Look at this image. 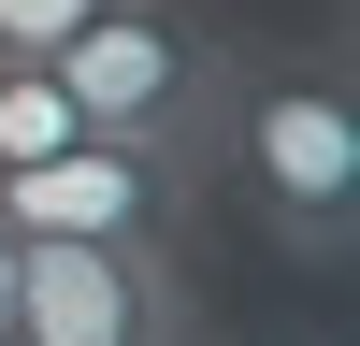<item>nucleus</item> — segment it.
I'll use <instances>...</instances> for the list:
<instances>
[{
  "instance_id": "1",
  "label": "nucleus",
  "mask_w": 360,
  "mask_h": 346,
  "mask_svg": "<svg viewBox=\"0 0 360 346\" xmlns=\"http://www.w3.org/2000/svg\"><path fill=\"white\" fill-rule=\"evenodd\" d=\"M288 260L360 274V58L303 44V58H245V115H231V159Z\"/></svg>"
},
{
  "instance_id": "2",
  "label": "nucleus",
  "mask_w": 360,
  "mask_h": 346,
  "mask_svg": "<svg viewBox=\"0 0 360 346\" xmlns=\"http://www.w3.org/2000/svg\"><path fill=\"white\" fill-rule=\"evenodd\" d=\"M58 86H72L86 130L217 173L231 159V115H245V44H231L202 0H101V15L58 44Z\"/></svg>"
},
{
  "instance_id": "3",
  "label": "nucleus",
  "mask_w": 360,
  "mask_h": 346,
  "mask_svg": "<svg viewBox=\"0 0 360 346\" xmlns=\"http://www.w3.org/2000/svg\"><path fill=\"white\" fill-rule=\"evenodd\" d=\"M202 188H217L202 159L72 130L58 159H15V173H0V231H15V245H188Z\"/></svg>"
},
{
  "instance_id": "4",
  "label": "nucleus",
  "mask_w": 360,
  "mask_h": 346,
  "mask_svg": "<svg viewBox=\"0 0 360 346\" xmlns=\"http://www.w3.org/2000/svg\"><path fill=\"white\" fill-rule=\"evenodd\" d=\"M15 346H202L188 245H29Z\"/></svg>"
},
{
  "instance_id": "5",
  "label": "nucleus",
  "mask_w": 360,
  "mask_h": 346,
  "mask_svg": "<svg viewBox=\"0 0 360 346\" xmlns=\"http://www.w3.org/2000/svg\"><path fill=\"white\" fill-rule=\"evenodd\" d=\"M86 115H72V86H58V58H0V173L15 159H58Z\"/></svg>"
},
{
  "instance_id": "6",
  "label": "nucleus",
  "mask_w": 360,
  "mask_h": 346,
  "mask_svg": "<svg viewBox=\"0 0 360 346\" xmlns=\"http://www.w3.org/2000/svg\"><path fill=\"white\" fill-rule=\"evenodd\" d=\"M86 15H101V0H0V58H58Z\"/></svg>"
},
{
  "instance_id": "7",
  "label": "nucleus",
  "mask_w": 360,
  "mask_h": 346,
  "mask_svg": "<svg viewBox=\"0 0 360 346\" xmlns=\"http://www.w3.org/2000/svg\"><path fill=\"white\" fill-rule=\"evenodd\" d=\"M15 274H29V245L0 231V346H15Z\"/></svg>"
},
{
  "instance_id": "8",
  "label": "nucleus",
  "mask_w": 360,
  "mask_h": 346,
  "mask_svg": "<svg viewBox=\"0 0 360 346\" xmlns=\"http://www.w3.org/2000/svg\"><path fill=\"white\" fill-rule=\"evenodd\" d=\"M332 58H360V0H346V15H332Z\"/></svg>"
}]
</instances>
